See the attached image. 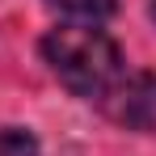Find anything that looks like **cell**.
<instances>
[{"label": "cell", "instance_id": "6da1fadb", "mask_svg": "<svg viewBox=\"0 0 156 156\" xmlns=\"http://www.w3.org/2000/svg\"><path fill=\"white\" fill-rule=\"evenodd\" d=\"M38 51L47 59L59 84L84 101H101L105 93L122 80V51L118 42L97 26H55L42 34Z\"/></svg>", "mask_w": 156, "mask_h": 156}, {"label": "cell", "instance_id": "7a4b0ae2", "mask_svg": "<svg viewBox=\"0 0 156 156\" xmlns=\"http://www.w3.org/2000/svg\"><path fill=\"white\" fill-rule=\"evenodd\" d=\"M97 105L127 131H156V72L122 76Z\"/></svg>", "mask_w": 156, "mask_h": 156}, {"label": "cell", "instance_id": "3957f363", "mask_svg": "<svg viewBox=\"0 0 156 156\" xmlns=\"http://www.w3.org/2000/svg\"><path fill=\"white\" fill-rule=\"evenodd\" d=\"M55 9H63L68 17H80V21H105L114 9H118V0H51Z\"/></svg>", "mask_w": 156, "mask_h": 156}, {"label": "cell", "instance_id": "277c9868", "mask_svg": "<svg viewBox=\"0 0 156 156\" xmlns=\"http://www.w3.org/2000/svg\"><path fill=\"white\" fill-rule=\"evenodd\" d=\"M0 156H38V139L26 127H4L0 131Z\"/></svg>", "mask_w": 156, "mask_h": 156}, {"label": "cell", "instance_id": "5b68a950", "mask_svg": "<svg viewBox=\"0 0 156 156\" xmlns=\"http://www.w3.org/2000/svg\"><path fill=\"white\" fill-rule=\"evenodd\" d=\"M148 13H152V21H156V0H152V9H148Z\"/></svg>", "mask_w": 156, "mask_h": 156}]
</instances>
